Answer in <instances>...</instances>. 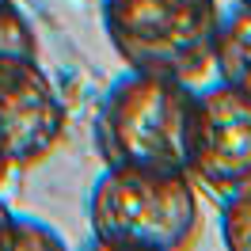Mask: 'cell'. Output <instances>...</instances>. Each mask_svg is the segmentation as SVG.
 <instances>
[{
    "label": "cell",
    "instance_id": "6da1fadb",
    "mask_svg": "<svg viewBox=\"0 0 251 251\" xmlns=\"http://www.w3.org/2000/svg\"><path fill=\"white\" fill-rule=\"evenodd\" d=\"M198 92L187 80L129 69L110 84L95 118V152L103 168L190 172Z\"/></svg>",
    "mask_w": 251,
    "mask_h": 251
},
{
    "label": "cell",
    "instance_id": "7a4b0ae2",
    "mask_svg": "<svg viewBox=\"0 0 251 251\" xmlns=\"http://www.w3.org/2000/svg\"><path fill=\"white\" fill-rule=\"evenodd\" d=\"M88 228L99 248H190L202 232L198 183L190 172L103 168L88 194Z\"/></svg>",
    "mask_w": 251,
    "mask_h": 251
},
{
    "label": "cell",
    "instance_id": "3957f363",
    "mask_svg": "<svg viewBox=\"0 0 251 251\" xmlns=\"http://www.w3.org/2000/svg\"><path fill=\"white\" fill-rule=\"evenodd\" d=\"M99 16L126 69L187 84L213 73L221 0H99Z\"/></svg>",
    "mask_w": 251,
    "mask_h": 251
},
{
    "label": "cell",
    "instance_id": "277c9868",
    "mask_svg": "<svg viewBox=\"0 0 251 251\" xmlns=\"http://www.w3.org/2000/svg\"><path fill=\"white\" fill-rule=\"evenodd\" d=\"M69 110L38 57L0 61V160L23 172L38 168L61 145Z\"/></svg>",
    "mask_w": 251,
    "mask_h": 251
},
{
    "label": "cell",
    "instance_id": "5b68a950",
    "mask_svg": "<svg viewBox=\"0 0 251 251\" xmlns=\"http://www.w3.org/2000/svg\"><path fill=\"white\" fill-rule=\"evenodd\" d=\"M190 175L217 198L251 187V92H240L221 80L198 92Z\"/></svg>",
    "mask_w": 251,
    "mask_h": 251
},
{
    "label": "cell",
    "instance_id": "8992f818",
    "mask_svg": "<svg viewBox=\"0 0 251 251\" xmlns=\"http://www.w3.org/2000/svg\"><path fill=\"white\" fill-rule=\"evenodd\" d=\"M213 73L221 84L251 92V4H236L221 16L217 46H213Z\"/></svg>",
    "mask_w": 251,
    "mask_h": 251
},
{
    "label": "cell",
    "instance_id": "52a82bcc",
    "mask_svg": "<svg viewBox=\"0 0 251 251\" xmlns=\"http://www.w3.org/2000/svg\"><path fill=\"white\" fill-rule=\"evenodd\" d=\"M8 57H38V34L16 0H0V61Z\"/></svg>",
    "mask_w": 251,
    "mask_h": 251
},
{
    "label": "cell",
    "instance_id": "ba28073f",
    "mask_svg": "<svg viewBox=\"0 0 251 251\" xmlns=\"http://www.w3.org/2000/svg\"><path fill=\"white\" fill-rule=\"evenodd\" d=\"M221 240L228 251H251V187L221 198Z\"/></svg>",
    "mask_w": 251,
    "mask_h": 251
},
{
    "label": "cell",
    "instance_id": "9c48e42d",
    "mask_svg": "<svg viewBox=\"0 0 251 251\" xmlns=\"http://www.w3.org/2000/svg\"><path fill=\"white\" fill-rule=\"evenodd\" d=\"M34 248H61V236L53 232L46 221L16 217V240H12V251H34Z\"/></svg>",
    "mask_w": 251,
    "mask_h": 251
},
{
    "label": "cell",
    "instance_id": "30bf717a",
    "mask_svg": "<svg viewBox=\"0 0 251 251\" xmlns=\"http://www.w3.org/2000/svg\"><path fill=\"white\" fill-rule=\"evenodd\" d=\"M16 217H19V213H12L8 202L0 198V251H12V240H16Z\"/></svg>",
    "mask_w": 251,
    "mask_h": 251
},
{
    "label": "cell",
    "instance_id": "8fae6325",
    "mask_svg": "<svg viewBox=\"0 0 251 251\" xmlns=\"http://www.w3.org/2000/svg\"><path fill=\"white\" fill-rule=\"evenodd\" d=\"M8 172H12V168H8L4 160H0V187H4V179H8Z\"/></svg>",
    "mask_w": 251,
    "mask_h": 251
},
{
    "label": "cell",
    "instance_id": "7c38bea8",
    "mask_svg": "<svg viewBox=\"0 0 251 251\" xmlns=\"http://www.w3.org/2000/svg\"><path fill=\"white\" fill-rule=\"evenodd\" d=\"M232 4H251V0H232Z\"/></svg>",
    "mask_w": 251,
    "mask_h": 251
}]
</instances>
